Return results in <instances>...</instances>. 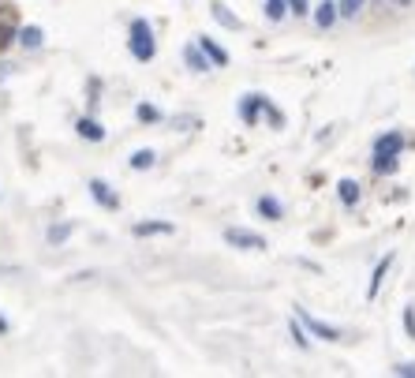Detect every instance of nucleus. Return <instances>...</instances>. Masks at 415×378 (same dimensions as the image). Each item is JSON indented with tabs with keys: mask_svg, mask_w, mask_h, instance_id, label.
I'll return each instance as SVG.
<instances>
[{
	"mask_svg": "<svg viewBox=\"0 0 415 378\" xmlns=\"http://www.w3.org/2000/svg\"><path fill=\"white\" fill-rule=\"evenodd\" d=\"M86 191H90V199H94L101 210H120V195L113 191V183H108V180H101V176L86 180Z\"/></svg>",
	"mask_w": 415,
	"mask_h": 378,
	"instance_id": "nucleus-3",
	"label": "nucleus"
},
{
	"mask_svg": "<svg viewBox=\"0 0 415 378\" xmlns=\"http://www.w3.org/2000/svg\"><path fill=\"white\" fill-rule=\"evenodd\" d=\"M19 46H23V49H41V46H45V30H41V27H23V30H19Z\"/></svg>",
	"mask_w": 415,
	"mask_h": 378,
	"instance_id": "nucleus-15",
	"label": "nucleus"
},
{
	"mask_svg": "<svg viewBox=\"0 0 415 378\" xmlns=\"http://www.w3.org/2000/svg\"><path fill=\"white\" fill-rule=\"evenodd\" d=\"M210 12H213V19H217V23H221L225 30H239V27H244V23H239V15L228 12V8L221 4V0H213V4H210Z\"/></svg>",
	"mask_w": 415,
	"mask_h": 378,
	"instance_id": "nucleus-13",
	"label": "nucleus"
},
{
	"mask_svg": "<svg viewBox=\"0 0 415 378\" xmlns=\"http://www.w3.org/2000/svg\"><path fill=\"white\" fill-rule=\"evenodd\" d=\"M374 172H378V176H393V172H397V158L374 154Z\"/></svg>",
	"mask_w": 415,
	"mask_h": 378,
	"instance_id": "nucleus-22",
	"label": "nucleus"
},
{
	"mask_svg": "<svg viewBox=\"0 0 415 378\" xmlns=\"http://www.w3.org/2000/svg\"><path fill=\"white\" fill-rule=\"evenodd\" d=\"M393 371H397L400 378H415V363H397Z\"/></svg>",
	"mask_w": 415,
	"mask_h": 378,
	"instance_id": "nucleus-26",
	"label": "nucleus"
},
{
	"mask_svg": "<svg viewBox=\"0 0 415 378\" xmlns=\"http://www.w3.org/2000/svg\"><path fill=\"white\" fill-rule=\"evenodd\" d=\"M389 266H393V255H386V258H381V262L374 266V277H370V288H367V296H370V300L378 296V288H381V277L389 274Z\"/></svg>",
	"mask_w": 415,
	"mask_h": 378,
	"instance_id": "nucleus-18",
	"label": "nucleus"
},
{
	"mask_svg": "<svg viewBox=\"0 0 415 378\" xmlns=\"http://www.w3.org/2000/svg\"><path fill=\"white\" fill-rule=\"evenodd\" d=\"M262 12H266L269 23H281V19L288 15V0H266V4H262Z\"/></svg>",
	"mask_w": 415,
	"mask_h": 378,
	"instance_id": "nucleus-19",
	"label": "nucleus"
},
{
	"mask_svg": "<svg viewBox=\"0 0 415 378\" xmlns=\"http://www.w3.org/2000/svg\"><path fill=\"white\" fill-rule=\"evenodd\" d=\"M288 333H292V341H296V344H300V349H311L307 333H303V330H300V322H296V318H292V326H288Z\"/></svg>",
	"mask_w": 415,
	"mask_h": 378,
	"instance_id": "nucleus-23",
	"label": "nucleus"
},
{
	"mask_svg": "<svg viewBox=\"0 0 415 378\" xmlns=\"http://www.w3.org/2000/svg\"><path fill=\"white\" fill-rule=\"evenodd\" d=\"M127 165L135 169V172H146V169H154V165H157V154H154L150 146H143V150H135V154L127 158Z\"/></svg>",
	"mask_w": 415,
	"mask_h": 378,
	"instance_id": "nucleus-12",
	"label": "nucleus"
},
{
	"mask_svg": "<svg viewBox=\"0 0 415 378\" xmlns=\"http://www.w3.org/2000/svg\"><path fill=\"white\" fill-rule=\"evenodd\" d=\"M199 46H202V52H206V57L213 60V68H225V64H228V52H225L221 46H217L213 38H206V34H202V38H199Z\"/></svg>",
	"mask_w": 415,
	"mask_h": 378,
	"instance_id": "nucleus-14",
	"label": "nucleus"
},
{
	"mask_svg": "<svg viewBox=\"0 0 415 378\" xmlns=\"http://www.w3.org/2000/svg\"><path fill=\"white\" fill-rule=\"evenodd\" d=\"M183 64H188V68H191L195 75H202V71H210V68H213V60L202 52V46H199V41L183 46Z\"/></svg>",
	"mask_w": 415,
	"mask_h": 378,
	"instance_id": "nucleus-6",
	"label": "nucleus"
},
{
	"mask_svg": "<svg viewBox=\"0 0 415 378\" xmlns=\"http://www.w3.org/2000/svg\"><path fill=\"white\" fill-rule=\"evenodd\" d=\"M404 330L415 337V307H404Z\"/></svg>",
	"mask_w": 415,
	"mask_h": 378,
	"instance_id": "nucleus-25",
	"label": "nucleus"
},
{
	"mask_svg": "<svg viewBox=\"0 0 415 378\" xmlns=\"http://www.w3.org/2000/svg\"><path fill=\"white\" fill-rule=\"evenodd\" d=\"M8 330H12V326H8V318H4V315H0V337H4V333H8Z\"/></svg>",
	"mask_w": 415,
	"mask_h": 378,
	"instance_id": "nucleus-27",
	"label": "nucleus"
},
{
	"mask_svg": "<svg viewBox=\"0 0 415 378\" xmlns=\"http://www.w3.org/2000/svg\"><path fill=\"white\" fill-rule=\"evenodd\" d=\"M393 4H400V8H404V4H412V0H393Z\"/></svg>",
	"mask_w": 415,
	"mask_h": 378,
	"instance_id": "nucleus-28",
	"label": "nucleus"
},
{
	"mask_svg": "<svg viewBox=\"0 0 415 378\" xmlns=\"http://www.w3.org/2000/svg\"><path fill=\"white\" fill-rule=\"evenodd\" d=\"M172 232V221H135L131 225V236L146 240V236H169Z\"/></svg>",
	"mask_w": 415,
	"mask_h": 378,
	"instance_id": "nucleus-8",
	"label": "nucleus"
},
{
	"mask_svg": "<svg viewBox=\"0 0 415 378\" xmlns=\"http://www.w3.org/2000/svg\"><path fill=\"white\" fill-rule=\"evenodd\" d=\"M296 318H300L303 326H307V330L314 333V337H325V341H344V333H341V330H337V326H325V322H318L307 307H296Z\"/></svg>",
	"mask_w": 415,
	"mask_h": 378,
	"instance_id": "nucleus-5",
	"label": "nucleus"
},
{
	"mask_svg": "<svg viewBox=\"0 0 415 378\" xmlns=\"http://www.w3.org/2000/svg\"><path fill=\"white\" fill-rule=\"evenodd\" d=\"M337 19H341V12H337V0H322V4L314 8V23H318L322 30H330Z\"/></svg>",
	"mask_w": 415,
	"mask_h": 378,
	"instance_id": "nucleus-11",
	"label": "nucleus"
},
{
	"mask_svg": "<svg viewBox=\"0 0 415 378\" xmlns=\"http://www.w3.org/2000/svg\"><path fill=\"white\" fill-rule=\"evenodd\" d=\"M255 210H258L266 221H281V218H285V206H281V199H273V195H258Z\"/></svg>",
	"mask_w": 415,
	"mask_h": 378,
	"instance_id": "nucleus-10",
	"label": "nucleus"
},
{
	"mask_svg": "<svg viewBox=\"0 0 415 378\" xmlns=\"http://www.w3.org/2000/svg\"><path fill=\"white\" fill-rule=\"evenodd\" d=\"M269 109H273V105H269L266 94H244V98H239V120H244L247 127H255L258 116L269 113Z\"/></svg>",
	"mask_w": 415,
	"mask_h": 378,
	"instance_id": "nucleus-2",
	"label": "nucleus"
},
{
	"mask_svg": "<svg viewBox=\"0 0 415 378\" xmlns=\"http://www.w3.org/2000/svg\"><path fill=\"white\" fill-rule=\"evenodd\" d=\"M404 150V135L400 132H386V135H378L374 139V154H389V158H397Z\"/></svg>",
	"mask_w": 415,
	"mask_h": 378,
	"instance_id": "nucleus-9",
	"label": "nucleus"
},
{
	"mask_svg": "<svg viewBox=\"0 0 415 378\" xmlns=\"http://www.w3.org/2000/svg\"><path fill=\"white\" fill-rule=\"evenodd\" d=\"M127 52L135 57L139 64H150L157 57V38H154V27L146 23L143 15L139 19H131V27H127Z\"/></svg>",
	"mask_w": 415,
	"mask_h": 378,
	"instance_id": "nucleus-1",
	"label": "nucleus"
},
{
	"mask_svg": "<svg viewBox=\"0 0 415 378\" xmlns=\"http://www.w3.org/2000/svg\"><path fill=\"white\" fill-rule=\"evenodd\" d=\"M75 232V221H60V225H49V232H45V240L52 244V247H60L68 236Z\"/></svg>",
	"mask_w": 415,
	"mask_h": 378,
	"instance_id": "nucleus-16",
	"label": "nucleus"
},
{
	"mask_svg": "<svg viewBox=\"0 0 415 378\" xmlns=\"http://www.w3.org/2000/svg\"><path fill=\"white\" fill-rule=\"evenodd\" d=\"M225 244L239 247V251H266L269 247L258 232H251V229H225Z\"/></svg>",
	"mask_w": 415,
	"mask_h": 378,
	"instance_id": "nucleus-4",
	"label": "nucleus"
},
{
	"mask_svg": "<svg viewBox=\"0 0 415 378\" xmlns=\"http://www.w3.org/2000/svg\"><path fill=\"white\" fill-rule=\"evenodd\" d=\"M135 116H139L143 124H157V120H161V109H157V105H150V102H139V105H135Z\"/></svg>",
	"mask_w": 415,
	"mask_h": 378,
	"instance_id": "nucleus-20",
	"label": "nucleus"
},
{
	"mask_svg": "<svg viewBox=\"0 0 415 378\" xmlns=\"http://www.w3.org/2000/svg\"><path fill=\"white\" fill-rule=\"evenodd\" d=\"M288 12L300 19V15H311V8H307V0H288Z\"/></svg>",
	"mask_w": 415,
	"mask_h": 378,
	"instance_id": "nucleus-24",
	"label": "nucleus"
},
{
	"mask_svg": "<svg viewBox=\"0 0 415 378\" xmlns=\"http://www.w3.org/2000/svg\"><path fill=\"white\" fill-rule=\"evenodd\" d=\"M75 132H79V139H86V143H105V124L94 120V116H79V120H75Z\"/></svg>",
	"mask_w": 415,
	"mask_h": 378,
	"instance_id": "nucleus-7",
	"label": "nucleus"
},
{
	"mask_svg": "<svg viewBox=\"0 0 415 378\" xmlns=\"http://www.w3.org/2000/svg\"><path fill=\"white\" fill-rule=\"evenodd\" d=\"M367 0H337V12H341V19H356L359 12H363Z\"/></svg>",
	"mask_w": 415,
	"mask_h": 378,
	"instance_id": "nucleus-21",
	"label": "nucleus"
},
{
	"mask_svg": "<svg viewBox=\"0 0 415 378\" xmlns=\"http://www.w3.org/2000/svg\"><path fill=\"white\" fill-rule=\"evenodd\" d=\"M337 195H341V202H344V206H356V202H359V183L344 176L341 183H337Z\"/></svg>",
	"mask_w": 415,
	"mask_h": 378,
	"instance_id": "nucleus-17",
	"label": "nucleus"
}]
</instances>
